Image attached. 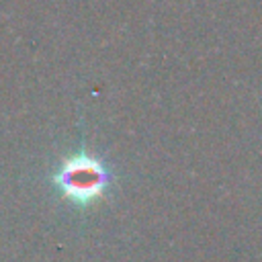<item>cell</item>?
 <instances>
[{"label": "cell", "mask_w": 262, "mask_h": 262, "mask_svg": "<svg viewBox=\"0 0 262 262\" xmlns=\"http://www.w3.org/2000/svg\"><path fill=\"white\" fill-rule=\"evenodd\" d=\"M53 188L74 207H92L104 199L113 184V170L94 154L78 149L59 160L49 176Z\"/></svg>", "instance_id": "obj_1"}]
</instances>
